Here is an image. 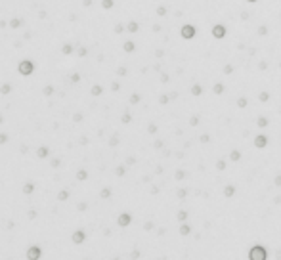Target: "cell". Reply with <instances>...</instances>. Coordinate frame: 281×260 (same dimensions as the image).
<instances>
[{
	"label": "cell",
	"instance_id": "obj_1",
	"mask_svg": "<svg viewBox=\"0 0 281 260\" xmlns=\"http://www.w3.org/2000/svg\"><path fill=\"white\" fill-rule=\"evenodd\" d=\"M249 258L250 260H266L268 258V252H266V249L262 245H254V247L249 251Z\"/></svg>",
	"mask_w": 281,
	"mask_h": 260
},
{
	"label": "cell",
	"instance_id": "obj_2",
	"mask_svg": "<svg viewBox=\"0 0 281 260\" xmlns=\"http://www.w3.org/2000/svg\"><path fill=\"white\" fill-rule=\"evenodd\" d=\"M180 33H182V38H186V40H191L193 37H195V27H193V25H184Z\"/></svg>",
	"mask_w": 281,
	"mask_h": 260
},
{
	"label": "cell",
	"instance_id": "obj_3",
	"mask_svg": "<svg viewBox=\"0 0 281 260\" xmlns=\"http://www.w3.org/2000/svg\"><path fill=\"white\" fill-rule=\"evenodd\" d=\"M33 69H34V67H33V63H31V61H27V60H23V61L19 63V73H21V75H31V73H33Z\"/></svg>",
	"mask_w": 281,
	"mask_h": 260
},
{
	"label": "cell",
	"instance_id": "obj_4",
	"mask_svg": "<svg viewBox=\"0 0 281 260\" xmlns=\"http://www.w3.org/2000/svg\"><path fill=\"white\" fill-rule=\"evenodd\" d=\"M212 37L214 38H224L226 37V27L224 25H214L212 27Z\"/></svg>",
	"mask_w": 281,
	"mask_h": 260
},
{
	"label": "cell",
	"instance_id": "obj_5",
	"mask_svg": "<svg viewBox=\"0 0 281 260\" xmlns=\"http://www.w3.org/2000/svg\"><path fill=\"white\" fill-rule=\"evenodd\" d=\"M254 146H256L258 149H264L266 146H268V138H266L264 134H258L256 138H254Z\"/></svg>",
	"mask_w": 281,
	"mask_h": 260
},
{
	"label": "cell",
	"instance_id": "obj_6",
	"mask_svg": "<svg viewBox=\"0 0 281 260\" xmlns=\"http://www.w3.org/2000/svg\"><path fill=\"white\" fill-rule=\"evenodd\" d=\"M130 220H132L130 214H128V212H122V214L119 216V226H128V224H130Z\"/></svg>",
	"mask_w": 281,
	"mask_h": 260
},
{
	"label": "cell",
	"instance_id": "obj_7",
	"mask_svg": "<svg viewBox=\"0 0 281 260\" xmlns=\"http://www.w3.org/2000/svg\"><path fill=\"white\" fill-rule=\"evenodd\" d=\"M27 256L29 258H38L40 256V247H31L29 252H27Z\"/></svg>",
	"mask_w": 281,
	"mask_h": 260
},
{
	"label": "cell",
	"instance_id": "obj_8",
	"mask_svg": "<svg viewBox=\"0 0 281 260\" xmlns=\"http://www.w3.org/2000/svg\"><path fill=\"white\" fill-rule=\"evenodd\" d=\"M73 241H75V243H82V241H84V232H81V229H78V232H75V233H73Z\"/></svg>",
	"mask_w": 281,
	"mask_h": 260
},
{
	"label": "cell",
	"instance_id": "obj_9",
	"mask_svg": "<svg viewBox=\"0 0 281 260\" xmlns=\"http://www.w3.org/2000/svg\"><path fill=\"white\" fill-rule=\"evenodd\" d=\"M233 193H235V187L233 186H226L224 187V195H226V197H233Z\"/></svg>",
	"mask_w": 281,
	"mask_h": 260
},
{
	"label": "cell",
	"instance_id": "obj_10",
	"mask_svg": "<svg viewBox=\"0 0 281 260\" xmlns=\"http://www.w3.org/2000/svg\"><path fill=\"white\" fill-rule=\"evenodd\" d=\"M180 233H182V235H189L191 233V228L187 226V224H182V226H180Z\"/></svg>",
	"mask_w": 281,
	"mask_h": 260
},
{
	"label": "cell",
	"instance_id": "obj_11",
	"mask_svg": "<svg viewBox=\"0 0 281 260\" xmlns=\"http://www.w3.org/2000/svg\"><path fill=\"white\" fill-rule=\"evenodd\" d=\"M256 125H258V128L268 126V119H266V117H258V119H256Z\"/></svg>",
	"mask_w": 281,
	"mask_h": 260
},
{
	"label": "cell",
	"instance_id": "obj_12",
	"mask_svg": "<svg viewBox=\"0 0 281 260\" xmlns=\"http://www.w3.org/2000/svg\"><path fill=\"white\" fill-rule=\"evenodd\" d=\"M229 159H232V161H239V159H241V151H237V149H233V151H232V153H229Z\"/></svg>",
	"mask_w": 281,
	"mask_h": 260
},
{
	"label": "cell",
	"instance_id": "obj_13",
	"mask_svg": "<svg viewBox=\"0 0 281 260\" xmlns=\"http://www.w3.org/2000/svg\"><path fill=\"white\" fill-rule=\"evenodd\" d=\"M191 94H193V96H201V94H203V88H201L199 84H195V86L191 88Z\"/></svg>",
	"mask_w": 281,
	"mask_h": 260
},
{
	"label": "cell",
	"instance_id": "obj_14",
	"mask_svg": "<svg viewBox=\"0 0 281 260\" xmlns=\"http://www.w3.org/2000/svg\"><path fill=\"white\" fill-rule=\"evenodd\" d=\"M212 90H214V94H222V92H224V84H222V82L214 84V86H212Z\"/></svg>",
	"mask_w": 281,
	"mask_h": 260
},
{
	"label": "cell",
	"instance_id": "obj_15",
	"mask_svg": "<svg viewBox=\"0 0 281 260\" xmlns=\"http://www.w3.org/2000/svg\"><path fill=\"white\" fill-rule=\"evenodd\" d=\"M258 99H260V102H268V99H270V94L268 92H260V94H258Z\"/></svg>",
	"mask_w": 281,
	"mask_h": 260
},
{
	"label": "cell",
	"instance_id": "obj_16",
	"mask_svg": "<svg viewBox=\"0 0 281 260\" xmlns=\"http://www.w3.org/2000/svg\"><path fill=\"white\" fill-rule=\"evenodd\" d=\"M237 107H241V109L247 107V98H239V99H237Z\"/></svg>",
	"mask_w": 281,
	"mask_h": 260
},
{
	"label": "cell",
	"instance_id": "obj_17",
	"mask_svg": "<svg viewBox=\"0 0 281 260\" xmlns=\"http://www.w3.org/2000/svg\"><path fill=\"white\" fill-rule=\"evenodd\" d=\"M186 218H187V212H186V211H180V212H178V220H180V222H186Z\"/></svg>",
	"mask_w": 281,
	"mask_h": 260
},
{
	"label": "cell",
	"instance_id": "obj_18",
	"mask_svg": "<svg viewBox=\"0 0 281 260\" xmlns=\"http://www.w3.org/2000/svg\"><path fill=\"white\" fill-rule=\"evenodd\" d=\"M128 31L136 33V31H138V23H134V21H132V23H128Z\"/></svg>",
	"mask_w": 281,
	"mask_h": 260
},
{
	"label": "cell",
	"instance_id": "obj_19",
	"mask_svg": "<svg viewBox=\"0 0 281 260\" xmlns=\"http://www.w3.org/2000/svg\"><path fill=\"white\" fill-rule=\"evenodd\" d=\"M124 50H126V52H134V42H126Z\"/></svg>",
	"mask_w": 281,
	"mask_h": 260
},
{
	"label": "cell",
	"instance_id": "obj_20",
	"mask_svg": "<svg viewBox=\"0 0 281 260\" xmlns=\"http://www.w3.org/2000/svg\"><path fill=\"white\" fill-rule=\"evenodd\" d=\"M37 153H38V157H46V155H48V149H46V147H40Z\"/></svg>",
	"mask_w": 281,
	"mask_h": 260
},
{
	"label": "cell",
	"instance_id": "obj_21",
	"mask_svg": "<svg viewBox=\"0 0 281 260\" xmlns=\"http://www.w3.org/2000/svg\"><path fill=\"white\" fill-rule=\"evenodd\" d=\"M216 168H218V170H224L226 168V161H218V163H216Z\"/></svg>",
	"mask_w": 281,
	"mask_h": 260
},
{
	"label": "cell",
	"instance_id": "obj_22",
	"mask_svg": "<svg viewBox=\"0 0 281 260\" xmlns=\"http://www.w3.org/2000/svg\"><path fill=\"white\" fill-rule=\"evenodd\" d=\"M23 191H25V193H31V191H33V184H25V186H23Z\"/></svg>",
	"mask_w": 281,
	"mask_h": 260
},
{
	"label": "cell",
	"instance_id": "obj_23",
	"mask_svg": "<svg viewBox=\"0 0 281 260\" xmlns=\"http://www.w3.org/2000/svg\"><path fill=\"white\" fill-rule=\"evenodd\" d=\"M258 34H268V27H258Z\"/></svg>",
	"mask_w": 281,
	"mask_h": 260
},
{
	"label": "cell",
	"instance_id": "obj_24",
	"mask_svg": "<svg viewBox=\"0 0 281 260\" xmlns=\"http://www.w3.org/2000/svg\"><path fill=\"white\" fill-rule=\"evenodd\" d=\"M102 4H103V8H107V10H109L111 6H113V0H103Z\"/></svg>",
	"mask_w": 281,
	"mask_h": 260
},
{
	"label": "cell",
	"instance_id": "obj_25",
	"mask_svg": "<svg viewBox=\"0 0 281 260\" xmlns=\"http://www.w3.org/2000/svg\"><path fill=\"white\" fill-rule=\"evenodd\" d=\"M140 102V96L138 94H132V98H130V103H138Z\"/></svg>",
	"mask_w": 281,
	"mask_h": 260
},
{
	"label": "cell",
	"instance_id": "obj_26",
	"mask_svg": "<svg viewBox=\"0 0 281 260\" xmlns=\"http://www.w3.org/2000/svg\"><path fill=\"white\" fill-rule=\"evenodd\" d=\"M157 13H159V16H164V13H167V8H164V6H159V8H157Z\"/></svg>",
	"mask_w": 281,
	"mask_h": 260
},
{
	"label": "cell",
	"instance_id": "obj_27",
	"mask_svg": "<svg viewBox=\"0 0 281 260\" xmlns=\"http://www.w3.org/2000/svg\"><path fill=\"white\" fill-rule=\"evenodd\" d=\"M92 94H94V96H98V94H102V88H99V86H94V88H92Z\"/></svg>",
	"mask_w": 281,
	"mask_h": 260
},
{
	"label": "cell",
	"instance_id": "obj_28",
	"mask_svg": "<svg viewBox=\"0 0 281 260\" xmlns=\"http://www.w3.org/2000/svg\"><path fill=\"white\" fill-rule=\"evenodd\" d=\"M184 176H186V172H184V170H178V172H176V180H182Z\"/></svg>",
	"mask_w": 281,
	"mask_h": 260
},
{
	"label": "cell",
	"instance_id": "obj_29",
	"mask_svg": "<svg viewBox=\"0 0 281 260\" xmlns=\"http://www.w3.org/2000/svg\"><path fill=\"white\" fill-rule=\"evenodd\" d=\"M197 122H199V117H191V121H189L191 126H197Z\"/></svg>",
	"mask_w": 281,
	"mask_h": 260
},
{
	"label": "cell",
	"instance_id": "obj_30",
	"mask_svg": "<svg viewBox=\"0 0 281 260\" xmlns=\"http://www.w3.org/2000/svg\"><path fill=\"white\" fill-rule=\"evenodd\" d=\"M232 71H233V67H232V65H226V67H224V73H226V75H229Z\"/></svg>",
	"mask_w": 281,
	"mask_h": 260
},
{
	"label": "cell",
	"instance_id": "obj_31",
	"mask_svg": "<svg viewBox=\"0 0 281 260\" xmlns=\"http://www.w3.org/2000/svg\"><path fill=\"white\" fill-rule=\"evenodd\" d=\"M10 92V84H4L2 86V94H8Z\"/></svg>",
	"mask_w": 281,
	"mask_h": 260
},
{
	"label": "cell",
	"instance_id": "obj_32",
	"mask_svg": "<svg viewBox=\"0 0 281 260\" xmlns=\"http://www.w3.org/2000/svg\"><path fill=\"white\" fill-rule=\"evenodd\" d=\"M63 54H71V46H69V44L63 46Z\"/></svg>",
	"mask_w": 281,
	"mask_h": 260
},
{
	"label": "cell",
	"instance_id": "obj_33",
	"mask_svg": "<svg viewBox=\"0 0 281 260\" xmlns=\"http://www.w3.org/2000/svg\"><path fill=\"white\" fill-rule=\"evenodd\" d=\"M273 184H276V186H281V174H279V176H276V180H273Z\"/></svg>",
	"mask_w": 281,
	"mask_h": 260
},
{
	"label": "cell",
	"instance_id": "obj_34",
	"mask_svg": "<svg viewBox=\"0 0 281 260\" xmlns=\"http://www.w3.org/2000/svg\"><path fill=\"white\" fill-rule=\"evenodd\" d=\"M117 174H119V176L124 174V167H119V168H117Z\"/></svg>",
	"mask_w": 281,
	"mask_h": 260
},
{
	"label": "cell",
	"instance_id": "obj_35",
	"mask_svg": "<svg viewBox=\"0 0 281 260\" xmlns=\"http://www.w3.org/2000/svg\"><path fill=\"white\" fill-rule=\"evenodd\" d=\"M84 178H86V172L81 170V172H78V180H84Z\"/></svg>",
	"mask_w": 281,
	"mask_h": 260
},
{
	"label": "cell",
	"instance_id": "obj_36",
	"mask_svg": "<svg viewBox=\"0 0 281 260\" xmlns=\"http://www.w3.org/2000/svg\"><path fill=\"white\" fill-rule=\"evenodd\" d=\"M109 195H111L109 190H103V191H102V197H109Z\"/></svg>",
	"mask_w": 281,
	"mask_h": 260
},
{
	"label": "cell",
	"instance_id": "obj_37",
	"mask_svg": "<svg viewBox=\"0 0 281 260\" xmlns=\"http://www.w3.org/2000/svg\"><path fill=\"white\" fill-rule=\"evenodd\" d=\"M208 140H211V136H207V134H205V136H201V142H205V143H207Z\"/></svg>",
	"mask_w": 281,
	"mask_h": 260
},
{
	"label": "cell",
	"instance_id": "obj_38",
	"mask_svg": "<svg viewBox=\"0 0 281 260\" xmlns=\"http://www.w3.org/2000/svg\"><path fill=\"white\" fill-rule=\"evenodd\" d=\"M130 119H132L130 115H124V117H122V122H130Z\"/></svg>",
	"mask_w": 281,
	"mask_h": 260
},
{
	"label": "cell",
	"instance_id": "obj_39",
	"mask_svg": "<svg viewBox=\"0 0 281 260\" xmlns=\"http://www.w3.org/2000/svg\"><path fill=\"white\" fill-rule=\"evenodd\" d=\"M168 98H170V96H163L159 102H161V103H167V102H168Z\"/></svg>",
	"mask_w": 281,
	"mask_h": 260
},
{
	"label": "cell",
	"instance_id": "obj_40",
	"mask_svg": "<svg viewBox=\"0 0 281 260\" xmlns=\"http://www.w3.org/2000/svg\"><path fill=\"white\" fill-rule=\"evenodd\" d=\"M178 197L184 199V197H186V190H180V191H178Z\"/></svg>",
	"mask_w": 281,
	"mask_h": 260
},
{
	"label": "cell",
	"instance_id": "obj_41",
	"mask_svg": "<svg viewBox=\"0 0 281 260\" xmlns=\"http://www.w3.org/2000/svg\"><path fill=\"white\" fill-rule=\"evenodd\" d=\"M155 130H157V126H155V125H149V132H151V134H153Z\"/></svg>",
	"mask_w": 281,
	"mask_h": 260
},
{
	"label": "cell",
	"instance_id": "obj_42",
	"mask_svg": "<svg viewBox=\"0 0 281 260\" xmlns=\"http://www.w3.org/2000/svg\"><path fill=\"white\" fill-rule=\"evenodd\" d=\"M6 140H8V138H6V136H4V134H0V143H4Z\"/></svg>",
	"mask_w": 281,
	"mask_h": 260
},
{
	"label": "cell",
	"instance_id": "obj_43",
	"mask_svg": "<svg viewBox=\"0 0 281 260\" xmlns=\"http://www.w3.org/2000/svg\"><path fill=\"white\" fill-rule=\"evenodd\" d=\"M247 2H256V0H247Z\"/></svg>",
	"mask_w": 281,
	"mask_h": 260
},
{
	"label": "cell",
	"instance_id": "obj_44",
	"mask_svg": "<svg viewBox=\"0 0 281 260\" xmlns=\"http://www.w3.org/2000/svg\"><path fill=\"white\" fill-rule=\"evenodd\" d=\"M0 122H2V117H0Z\"/></svg>",
	"mask_w": 281,
	"mask_h": 260
},
{
	"label": "cell",
	"instance_id": "obj_45",
	"mask_svg": "<svg viewBox=\"0 0 281 260\" xmlns=\"http://www.w3.org/2000/svg\"><path fill=\"white\" fill-rule=\"evenodd\" d=\"M279 67H281V63H279Z\"/></svg>",
	"mask_w": 281,
	"mask_h": 260
}]
</instances>
